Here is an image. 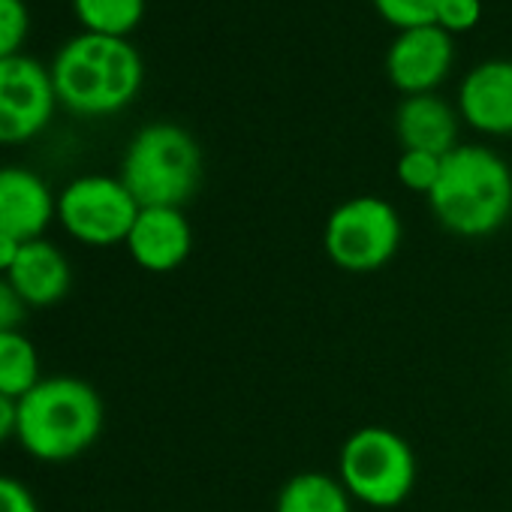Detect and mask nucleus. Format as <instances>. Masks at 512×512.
<instances>
[{
	"mask_svg": "<svg viewBox=\"0 0 512 512\" xmlns=\"http://www.w3.org/2000/svg\"><path fill=\"white\" fill-rule=\"evenodd\" d=\"M482 19V0H440L434 25L446 34H467Z\"/></svg>",
	"mask_w": 512,
	"mask_h": 512,
	"instance_id": "21",
	"label": "nucleus"
},
{
	"mask_svg": "<svg viewBox=\"0 0 512 512\" xmlns=\"http://www.w3.org/2000/svg\"><path fill=\"white\" fill-rule=\"evenodd\" d=\"M58 106L52 70L31 55L0 61V145H22L40 136Z\"/></svg>",
	"mask_w": 512,
	"mask_h": 512,
	"instance_id": "8",
	"label": "nucleus"
},
{
	"mask_svg": "<svg viewBox=\"0 0 512 512\" xmlns=\"http://www.w3.org/2000/svg\"><path fill=\"white\" fill-rule=\"evenodd\" d=\"M31 31V13L25 0H0V61L22 55L19 49L25 46Z\"/></svg>",
	"mask_w": 512,
	"mask_h": 512,
	"instance_id": "20",
	"label": "nucleus"
},
{
	"mask_svg": "<svg viewBox=\"0 0 512 512\" xmlns=\"http://www.w3.org/2000/svg\"><path fill=\"white\" fill-rule=\"evenodd\" d=\"M275 512H353V497L338 476L305 470L284 482Z\"/></svg>",
	"mask_w": 512,
	"mask_h": 512,
	"instance_id": "15",
	"label": "nucleus"
},
{
	"mask_svg": "<svg viewBox=\"0 0 512 512\" xmlns=\"http://www.w3.org/2000/svg\"><path fill=\"white\" fill-rule=\"evenodd\" d=\"M0 512H40V506L22 479L0 476Z\"/></svg>",
	"mask_w": 512,
	"mask_h": 512,
	"instance_id": "23",
	"label": "nucleus"
},
{
	"mask_svg": "<svg viewBox=\"0 0 512 512\" xmlns=\"http://www.w3.org/2000/svg\"><path fill=\"white\" fill-rule=\"evenodd\" d=\"M73 13L88 34L127 40L145 19V0H73Z\"/></svg>",
	"mask_w": 512,
	"mask_h": 512,
	"instance_id": "17",
	"label": "nucleus"
},
{
	"mask_svg": "<svg viewBox=\"0 0 512 512\" xmlns=\"http://www.w3.org/2000/svg\"><path fill=\"white\" fill-rule=\"evenodd\" d=\"M103 398L79 377H43L22 401L16 437L28 455L64 464L91 449L103 431Z\"/></svg>",
	"mask_w": 512,
	"mask_h": 512,
	"instance_id": "3",
	"label": "nucleus"
},
{
	"mask_svg": "<svg viewBox=\"0 0 512 512\" xmlns=\"http://www.w3.org/2000/svg\"><path fill=\"white\" fill-rule=\"evenodd\" d=\"M458 112L467 127L485 136H512V61L476 64L458 88Z\"/></svg>",
	"mask_w": 512,
	"mask_h": 512,
	"instance_id": "11",
	"label": "nucleus"
},
{
	"mask_svg": "<svg viewBox=\"0 0 512 512\" xmlns=\"http://www.w3.org/2000/svg\"><path fill=\"white\" fill-rule=\"evenodd\" d=\"M401 217L380 196H353L335 205L323 229L329 263L347 275H371L395 260L401 247Z\"/></svg>",
	"mask_w": 512,
	"mask_h": 512,
	"instance_id": "6",
	"label": "nucleus"
},
{
	"mask_svg": "<svg viewBox=\"0 0 512 512\" xmlns=\"http://www.w3.org/2000/svg\"><path fill=\"white\" fill-rule=\"evenodd\" d=\"M452 61V34H446L437 25H422L398 31L386 52V76L404 97L434 94V88L446 82Z\"/></svg>",
	"mask_w": 512,
	"mask_h": 512,
	"instance_id": "9",
	"label": "nucleus"
},
{
	"mask_svg": "<svg viewBox=\"0 0 512 512\" xmlns=\"http://www.w3.org/2000/svg\"><path fill=\"white\" fill-rule=\"evenodd\" d=\"M16 422H19V401L0 392V446L10 437H16Z\"/></svg>",
	"mask_w": 512,
	"mask_h": 512,
	"instance_id": "24",
	"label": "nucleus"
},
{
	"mask_svg": "<svg viewBox=\"0 0 512 512\" xmlns=\"http://www.w3.org/2000/svg\"><path fill=\"white\" fill-rule=\"evenodd\" d=\"M28 308H52L70 293V263L58 244L37 238L25 241L13 269L4 275Z\"/></svg>",
	"mask_w": 512,
	"mask_h": 512,
	"instance_id": "13",
	"label": "nucleus"
},
{
	"mask_svg": "<svg viewBox=\"0 0 512 512\" xmlns=\"http://www.w3.org/2000/svg\"><path fill=\"white\" fill-rule=\"evenodd\" d=\"M25 317H28L25 299L16 293V287L7 278H0V332H19Z\"/></svg>",
	"mask_w": 512,
	"mask_h": 512,
	"instance_id": "22",
	"label": "nucleus"
},
{
	"mask_svg": "<svg viewBox=\"0 0 512 512\" xmlns=\"http://www.w3.org/2000/svg\"><path fill=\"white\" fill-rule=\"evenodd\" d=\"M118 178L139 208H181L202 181L199 142L178 124H148L130 139Z\"/></svg>",
	"mask_w": 512,
	"mask_h": 512,
	"instance_id": "4",
	"label": "nucleus"
},
{
	"mask_svg": "<svg viewBox=\"0 0 512 512\" xmlns=\"http://www.w3.org/2000/svg\"><path fill=\"white\" fill-rule=\"evenodd\" d=\"M139 217V202L112 175L73 178L58 196V220L70 238L88 247L124 244Z\"/></svg>",
	"mask_w": 512,
	"mask_h": 512,
	"instance_id": "7",
	"label": "nucleus"
},
{
	"mask_svg": "<svg viewBox=\"0 0 512 512\" xmlns=\"http://www.w3.org/2000/svg\"><path fill=\"white\" fill-rule=\"evenodd\" d=\"M425 199L452 235H491L512 214V169L485 145H458L443 157L440 178Z\"/></svg>",
	"mask_w": 512,
	"mask_h": 512,
	"instance_id": "2",
	"label": "nucleus"
},
{
	"mask_svg": "<svg viewBox=\"0 0 512 512\" xmlns=\"http://www.w3.org/2000/svg\"><path fill=\"white\" fill-rule=\"evenodd\" d=\"M58 103L79 118H106L127 109L145 79L142 55L130 40L82 31L52 61Z\"/></svg>",
	"mask_w": 512,
	"mask_h": 512,
	"instance_id": "1",
	"label": "nucleus"
},
{
	"mask_svg": "<svg viewBox=\"0 0 512 512\" xmlns=\"http://www.w3.org/2000/svg\"><path fill=\"white\" fill-rule=\"evenodd\" d=\"M338 479L353 500L374 509H395L416 485V455L398 431L365 425L344 440Z\"/></svg>",
	"mask_w": 512,
	"mask_h": 512,
	"instance_id": "5",
	"label": "nucleus"
},
{
	"mask_svg": "<svg viewBox=\"0 0 512 512\" xmlns=\"http://www.w3.org/2000/svg\"><path fill=\"white\" fill-rule=\"evenodd\" d=\"M371 4L386 25L398 31H410V28L434 25L440 0H371Z\"/></svg>",
	"mask_w": 512,
	"mask_h": 512,
	"instance_id": "18",
	"label": "nucleus"
},
{
	"mask_svg": "<svg viewBox=\"0 0 512 512\" xmlns=\"http://www.w3.org/2000/svg\"><path fill=\"white\" fill-rule=\"evenodd\" d=\"M440 166H443V157H437V154H428V151H401L398 166H395V175H398V181L407 190L428 196L434 190L437 178H440Z\"/></svg>",
	"mask_w": 512,
	"mask_h": 512,
	"instance_id": "19",
	"label": "nucleus"
},
{
	"mask_svg": "<svg viewBox=\"0 0 512 512\" xmlns=\"http://www.w3.org/2000/svg\"><path fill=\"white\" fill-rule=\"evenodd\" d=\"M19 250H22V241H16V238H10V235L0 232V275H7V272L13 269Z\"/></svg>",
	"mask_w": 512,
	"mask_h": 512,
	"instance_id": "25",
	"label": "nucleus"
},
{
	"mask_svg": "<svg viewBox=\"0 0 512 512\" xmlns=\"http://www.w3.org/2000/svg\"><path fill=\"white\" fill-rule=\"evenodd\" d=\"M40 353L22 332H0V392L22 401L40 383Z\"/></svg>",
	"mask_w": 512,
	"mask_h": 512,
	"instance_id": "16",
	"label": "nucleus"
},
{
	"mask_svg": "<svg viewBox=\"0 0 512 512\" xmlns=\"http://www.w3.org/2000/svg\"><path fill=\"white\" fill-rule=\"evenodd\" d=\"M395 133L404 151L446 157L452 148H458V112L437 94L404 97L395 112Z\"/></svg>",
	"mask_w": 512,
	"mask_h": 512,
	"instance_id": "14",
	"label": "nucleus"
},
{
	"mask_svg": "<svg viewBox=\"0 0 512 512\" xmlns=\"http://www.w3.org/2000/svg\"><path fill=\"white\" fill-rule=\"evenodd\" d=\"M58 217V196L25 166H0V232L16 241H37Z\"/></svg>",
	"mask_w": 512,
	"mask_h": 512,
	"instance_id": "12",
	"label": "nucleus"
},
{
	"mask_svg": "<svg viewBox=\"0 0 512 512\" xmlns=\"http://www.w3.org/2000/svg\"><path fill=\"white\" fill-rule=\"evenodd\" d=\"M124 244L139 269L169 275L187 263L193 250V229L181 208H139Z\"/></svg>",
	"mask_w": 512,
	"mask_h": 512,
	"instance_id": "10",
	"label": "nucleus"
}]
</instances>
